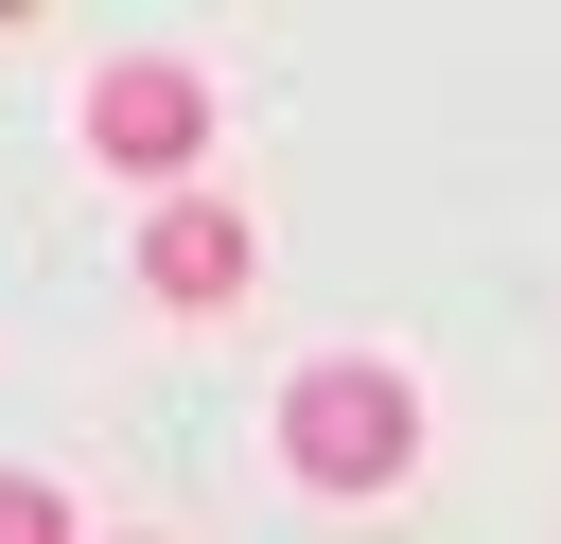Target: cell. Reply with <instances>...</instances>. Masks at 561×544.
I'll use <instances>...</instances> for the list:
<instances>
[{"instance_id": "3", "label": "cell", "mask_w": 561, "mask_h": 544, "mask_svg": "<svg viewBox=\"0 0 561 544\" xmlns=\"http://www.w3.org/2000/svg\"><path fill=\"white\" fill-rule=\"evenodd\" d=\"M245 281H263V228H245L228 193H158V211H140V298H158V316H228Z\"/></svg>"}, {"instance_id": "2", "label": "cell", "mask_w": 561, "mask_h": 544, "mask_svg": "<svg viewBox=\"0 0 561 544\" xmlns=\"http://www.w3.org/2000/svg\"><path fill=\"white\" fill-rule=\"evenodd\" d=\"M193 140H210V88H193L175 53H105V70H88V158H105V175L193 193Z\"/></svg>"}, {"instance_id": "1", "label": "cell", "mask_w": 561, "mask_h": 544, "mask_svg": "<svg viewBox=\"0 0 561 544\" xmlns=\"http://www.w3.org/2000/svg\"><path fill=\"white\" fill-rule=\"evenodd\" d=\"M280 474H298V491H333V509L403 491V474H421V386H403L386 351L298 369V386H280Z\"/></svg>"}, {"instance_id": "4", "label": "cell", "mask_w": 561, "mask_h": 544, "mask_svg": "<svg viewBox=\"0 0 561 544\" xmlns=\"http://www.w3.org/2000/svg\"><path fill=\"white\" fill-rule=\"evenodd\" d=\"M0 544H70V491L53 474H0Z\"/></svg>"}, {"instance_id": "5", "label": "cell", "mask_w": 561, "mask_h": 544, "mask_svg": "<svg viewBox=\"0 0 561 544\" xmlns=\"http://www.w3.org/2000/svg\"><path fill=\"white\" fill-rule=\"evenodd\" d=\"M123 544H140V526H123Z\"/></svg>"}]
</instances>
